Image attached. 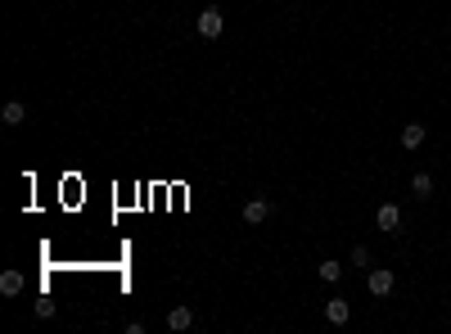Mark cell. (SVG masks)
I'll return each instance as SVG.
<instances>
[{"instance_id": "cell-1", "label": "cell", "mask_w": 451, "mask_h": 334, "mask_svg": "<svg viewBox=\"0 0 451 334\" xmlns=\"http://www.w3.org/2000/svg\"><path fill=\"white\" fill-rule=\"evenodd\" d=\"M194 27H199V36H204V41H217V36H221V27H226V19H221V10H217V5H208V10L194 19Z\"/></svg>"}, {"instance_id": "cell-2", "label": "cell", "mask_w": 451, "mask_h": 334, "mask_svg": "<svg viewBox=\"0 0 451 334\" xmlns=\"http://www.w3.org/2000/svg\"><path fill=\"white\" fill-rule=\"evenodd\" d=\"M375 226H379V230H388V235H393V230H402V208H398V204H379Z\"/></svg>"}, {"instance_id": "cell-5", "label": "cell", "mask_w": 451, "mask_h": 334, "mask_svg": "<svg viewBox=\"0 0 451 334\" xmlns=\"http://www.w3.org/2000/svg\"><path fill=\"white\" fill-rule=\"evenodd\" d=\"M267 217H271V204H267V199H248V204H244V226H262Z\"/></svg>"}, {"instance_id": "cell-12", "label": "cell", "mask_w": 451, "mask_h": 334, "mask_svg": "<svg viewBox=\"0 0 451 334\" xmlns=\"http://www.w3.org/2000/svg\"><path fill=\"white\" fill-rule=\"evenodd\" d=\"M352 267H370V248H365V244L352 248Z\"/></svg>"}, {"instance_id": "cell-8", "label": "cell", "mask_w": 451, "mask_h": 334, "mask_svg": "<svg viewBox=\"0 0 451 334\" xmlns=\"http://www.w3.org/2000/svg\"><path fill=\"white\" fill-rule=\"evenodd\" d=\"M0 294H5V298H19L23 294V271H5V276H0Z\"/></svg>"}, {"instance_id": "cell-11", "label": "cell", "mask_w": 451, "mask_h": 334, "mask_svg": "<svg viewBox=\"0 0 451 334\" xmlns=\"http://www.w3.org/2000/svg\"><path fill=\"white\" fill-rule=\"evenodd\" d=\"M339 276H343V262L325 258V262H321V281H330V285H334V281H339Z\"/></svg>"}, {"instance_id": "cell-7", "label": "cell", "mask_w": 451, "mask_h": 334, "mask_svg": "<svg viewBox=\"0 0 451 334\" xmlns=\"http://www.w3.org/2000/svg\"><path fill=\"white\" fill-rule=\"evenodd\" d=\"M23 118H27V104H19V99H10V104L0 108V122L5 127H23Z\"/></svg>"}, {"instance_id": "cell-4", "label": "cell", "mask_w": 451, "mask_h": 334, "mask_svg": "<svg viewBox=\"0 0 451 334\" xmlns=\"http://www.w3.org/2000/svg\"><path fill=\"white\" fill-rule=\"evenodd\" d=\"M393 285H398V281H393V271H388V267H375V271H370V294H375V298H388V294H393Z\"/></svg>"}, {"instance_id": "cell-3", "label": "cell", "mask_w": 451, "mask_h": 334, "mask_svg": "<svg viewBox=\"0 0 451 334\" xmlns=\"http://www.w3.org/2000/svg\"><path fill=\"white\" fill-rule=\"evenodd\" d=\"M325 321H330V325H348V321H352V302H348V298H330V302H325Z\"/></svg>"}, {"instance_id": "cell-10", "label": "cell", "mask_w": 451, "mask_h": 334, "mask_svg": "<svg viewBox=\"0 0 451 334\" xmlns=\"http://www.w3.org/2000/svg\"><path fill=\"white\" fill-rule=\"evenodd\" d=\"M411 194H415V199H429V194H433V176L415 172V176H411Z\"/></svg>"}, {"instance_id": "cell-6", "label": "cell", "mask_w": 451, "mask_h": 334, "mask_svg": "<svg viewBox=\"0 0 451 334\" xmlns=\"http://www.w3.org/2000/svg\"><path fill=\"white\" fill-rule=\"evenodd\" d=\"M190 325H194V312H190V307H172V312H167V330L185 334Z\"/></svg>"}, {"instance_id": "cell-9", "label": "cell", "mask_w": 451, "mask_h": 334, "mask_svg": "<svg viewBox=\"0 0 451 334\" xmlns=\"http://www.w3.org/2000/svg\"><path fill=\"white\" fill-rule=\"evenodd\" d=\"M402 145H406V150H419V145H424V122H406V127H402Z\"/></svg>"}]
</instances>
